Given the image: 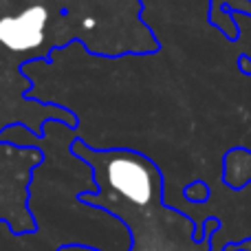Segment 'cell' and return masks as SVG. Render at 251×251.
<instances>
[{
    "instance_id": "obj_2",
    "label": "cell",
    "mask_w": 251,
    "mask_h": 251,
    "mask_svg": "<svg viewBox=\"0 0 251 251\" xmlns=\"http://www.w3.org/2000/svg\"><path fill=\"white\" fill-rule=\"evenodd\" d=\"M49 11L42 4H31L18 16L0 18V44L9 51H31L44 42Z\"/></svg>"
},
{
    "instance_id": "obj_1",
    "label": "cell",
    "mask_w": 251,
    "mask_h": 251,
    "mask_svg": "<svg viewBox=\"0 0 251 251\" xmlns=\"http://www.w3.org/2000/svg\"><path fill=\"white\" fill-rule=\"evenodd\" d=\"M100 194L82 201L119 216L128 227L130 251H212V236L196 238V227L185 214L161 201V176L148 159L132 152L93 154ZM57 251H97L84 245H64Z\"/></svg>"
}]
</instances>
